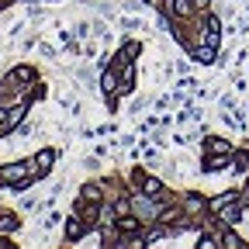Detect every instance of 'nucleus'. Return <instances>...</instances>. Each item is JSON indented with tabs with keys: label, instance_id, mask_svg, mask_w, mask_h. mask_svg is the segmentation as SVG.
I'll return each instance as SVG.
<instances>
[{
	"label": "nucleus",
	"instance_id": "f257e3e1",
	"mask_svg": "<svg viewBox=\"0 0 249 249\" xmlns=\"http://www.w3.org/2000/svg\"><path fill=\"white\" fill-rule=\"evenodd\" d=\"M28 166H31V163H11V166H4V170H0V180L24 187V183L31 180V170H28Z\"/></svg>",
	"mask_w": 249,
	"mask_h": 249
},
{
	"label": "nucleus",
	"instance_id": "f03ea898",
	"mask_svg": "<svg viewBox=\"0 0 249 249\" xmlns=\"http://www.w3.org/2000/svg\"><path fill=\"white\" fill-rule=\"evenodd\" d=\"M142 194H149V197H160V194H163V183L156 180V177H142Z\"/></svg>",
	"mask_w": 249,
	"mask_h": 249
},
{
	"label": "nucleus",
	"instance_id": "7ed1b4c3",
	"mask_svg": "<svg viewBox=\"0 0 249 249\" xmlns=\"http://www.w3.org/2000/svg\"><path fill=\"white\" fill-rule=\"evenodd\" d=\"M52 160H55V152H52V149H45V152H38V156H35V163H31V166H35L38 173H45V170L52 166Z\"/></svg>",
	"mask_w": 249,
	"mask_h": 249
},
{
	"label": "nucleus",
	"instance_id": "20e7f679",
	"mask_svg": "<svg viewBox=\"0 0 249 249\" xmlns=\"http://www.w3.org/2000/svg\"><path fill=\"white\" fill-rule=\"evenodd\" d=\"M239 214H242V208L229 201V204L222 208V222H225V225H235V222H239Z\"/></svg>",
	"mask_w": 249,
	"mask_h": 249
},
{
	"label": "nucleus",
	"instance_id": "39448f33",
	"mask_svg": "<svg viewBox=\"0 0 249 249\" xmlns=\"http://www.w3.org/2000/svg\"><path fill=\"white\" fill-rule=\"evenodd\" d=\"M225 166H229V160L218 152V156H211V160L204 163V173H218V170H225Z\"/></svg>",
	"mask_w": 249,
	"mask_h": 249
},
{
	"label": "nucleus",
	"instance_id": "423d86ee",
	"mask_svg": "<svg viewBox=\"0 0 249 249\" xmlns=\"http://www.w3.org/2000/svg\"><path fill=\"white\" fill-rule=\"evenodd\" d=\"M208 152H222V156H229L232 145H229L225 139H208Z\"/></svg>",
	"mask_w": 249,
	"mask_h": 249
},
{
	"label": "nucleus",
	"instance_id": "0eeeda50",
	"mask_svg": "<svg viewBox=\"0 0 249 249\" xmlns=\"http://www.w3.org/2000/svg\"><path fill=\"white\" fill-rule=\"evenodd\" d=\"M204 45L218 49V21H211V24H208V31H204Z\"/></svg>",
	"mask_w": 249,
	"mask_h": 249
},
{
	"label": "nucleus",
	"instance_id": "6e6552de",
	"mask_svg": "<svg viewBox=\"0 0 249 249\" xmlns=\"http://www.w3.org/2000/svg\"><path fill=\"white\" fill-rule=\"evenodd\" d=\"M170 11L177 18H187V14H191V4H187V0H170Z\"/></svg>",
	"mask_w": 249,
	"mask_h": 249
},
{
	"label": "nucleus",
	"instance_id": "1a4fd4ad",
	"mask_svg": "<svg viewBox=\"0 0 249 249\" xmlns=\"http://www.w3.org/2000/svg\"><path fill=\"white\" fill-rule=\"evenodd\" d=\"M80 235H83L80 218H70V225H66V239H80Z\"/></svg>",
	"mask_w": 249,
	"mask_h": 249
},
{
	"label": "nucleus",
	"instance_id": "9d476101",
	"mask_svg": "<svg viewBox=\"0 0 249 249\" xmlns=\"http://www.w3.org/2000/svg\"><path fill=\"white\" fill-rule=\"evenodd\" d=\"M101 87H104V93H114V87H118V76H114V73H104V76H101Z\"/></svg>",
	"mask_w": 249,
	"mask_h": 249
},
{
	"label": "nucleus",
	"instance_id": "9b49d317",
	"mask_svg": "<svg viewBox=\"0 0 249 249\" xmlns=\"http://www.w3.org/2000/svg\"><path fill=\"white\" fill-rule=\"evenodd\" d=\"M229 201H235V191H225V194L218 197V201H211V208H214V211H222V208H225Z\"/></svg>",
	"mask_w": 249,
	"mask_h": 249
},
{
	"label": "nucleus",
	"instance_id": "f8f14e48",
	"mask_svg": "<svg viewBox=\"0 0 249 249\" xmlns=\"http://www.w3.org/2000/svg\"><path fill=\"white\" fill-rule=\"evenodd\" d=\"M0 229H4V232H14V229H18V218H14V214H0Z\"/></svg>",
	"mask_w": 249,
	"mask_h": 249
},
{
	"label": "nucleus",
	"instance_id": "ddd939ff",
	"mask_svg": "<svg viewBox=\"0 0 249 249\" xmlns=\"http://www.w3.org/2000/svg\"><path fill=\"white\" fill-rule=\"evenodd\" d=\"M197 62H214V49L211 45H204V49H197V55H194Z\"/></svg>",
	"mask_w": 249,
	"mask_h": 249
},
{
	"label": "nucleus",
	"instance_id": "4468645a",
	"mask_svg": "<svg viewBox=\"0 0 249 249\" xmlns=\"http://www.w3.org/2000/svg\"><path fill=\"white\" fill-rule=\"evenodd\" d=\"M222 246H229V249H235V246H242V239H239L235 232H225V235H222Z\"/></svg>",
	"mask_w": 249,
	"mask_h": 249
},
{
	"label": "nucleus",
	"instance_id": "2eb2a0df",
	"mask_svg": "<svg viewBox=\"0 0 249 249\" xmlns=\"http://www.w3.org/2000/svg\"><path fill=\"white\" fill-rule=\"evenodd\" d=\"M118 229H121V232H135V229H139V222H135V218H121Z\"/></svg>",
	"mask_w": 249,
	"mask_h": 249
},
{
	"label": "nucleus",
	"instance_id": "dca6fc26",
	"mask_svg": "<svg viewBox=\"0 0 249 249\" xmlns=\"http://www.w3.org/2000/svg\"><path fill=\"white\" fill-rule=\"evenodd\" d=\"M218 242H222V239H211V235H201V239H197L201 249H211V246H218Z\"/></svg>",
	"mask_w": 249,
	"mask_h": 249
},
{
	"label": "nucleus",
	"instance_id": "f3484780",
	"mask_svg": "<svg viewBox=\"0 0 249 249\" xmlns=\"http://www.w3.org/2000/svg\"><path fill=\"white\" fill-rule=\"evenodd\" d=\"M83 197H87V201H97L101 194H97V187H93V183H90V187H83Z\"/></svg>",
	"mask_w": 249,
	"mask_h": 249
},
{
	"label": "nucleus",
	"instance_id": "a211bd4d",
	"mask_svg": "<svg viewBox=\"0 0 249 249\" xmlns=\"http://www.w3.org/2000/svg\"><path fill=\"white\" fill-rule=\"evenodd\" d=\"M187 211H201V197H187Z\"/></svg>",
	"mask_w": 249,
	"mask_h": 249
},
{
	"label": "nucleus",
	"instance_id": "6ab92c4d",
	"mask_svg": "<svg viewBox=\"0 0 249 249\" xmlns=\"http://www.w3.org/2000/svg\"><path fill=\"white\" fill-rule=\"evenodd\" d=\"M4 121H7V114H4V107H0V124H4Z\"/></svg>",
	"mask_w": 249,
	"mask_h": 249
},
{
	"label": "nucleus",
	"instance_id": "aec40b11",
	"mask_svg": "<svg viewBox=\"0 0 249 249\" xmlns=\"http://www.w3.org/2000/svg\"><path fill=\"white\" fill-rule=\"evenodd\" d=\"M197 4H208V0H197Z\"/></svg>",
	"mask_w": 249,
	"mask_h": 249
}]
</instances>
